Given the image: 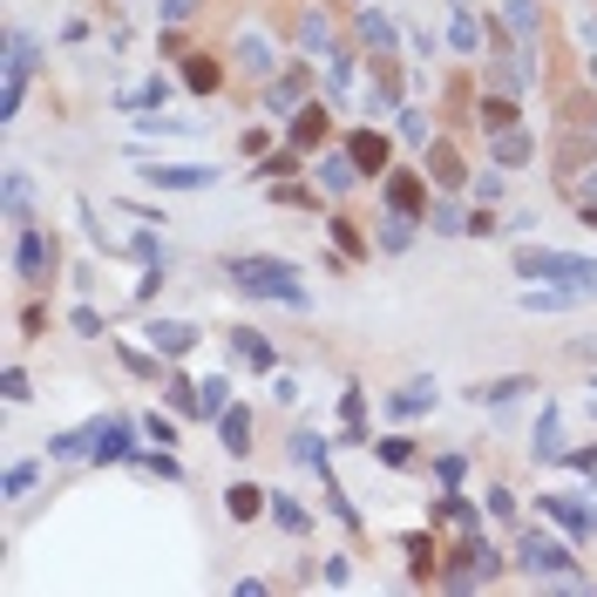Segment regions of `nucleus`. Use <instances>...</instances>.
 <instances>
[{
	"mask_svg": "<svg viewBox=\"0 0 597 597\" xmlns=\"http://www.w3.org/2000/svg\"><path fill=\"white\" fill-rule=\"evenodd\" d=\"M224 278H231V286L245 292V299H278V306H292V312L312 306V286L299 278L292 258H231Z\"/></svg>",
	"mask_w": 597,
	"mask_h": 597,
	"instance_id": "nucleus-1",
	"label": "nucleus"
},
{
	"mask_svg": "<svg viewBox=\"0 0 597 597\" xmlns=\"http://www.w3.org/2000/svg\"><path fill=\"white\" fill-rule=\"evenodd\" d=\"M516 272L543 278V286H571L584 299H597V258L584 252H550V245H516Z\"/></svg>",
	"mask_w": 597,
	"mask_h": 597,
	"instance_id": "nucleus-2",
	"label": "nucleus"
},
{
	"mask_svg": "<svg viewBox=\"0 0 597 597\" xmlns=\"http://www.w3.org/2000/svg\"><path fill=\"white\" fill-rule=\"evenodd\" d=\"M516 571H530V577H577V550H571V537L523 530V543H516Z\"/></svg>",
	"mask_w": 597,
	"mask_h": 597,
	"instance_id": "nucleus-3",
	"label": "nucleus"
},
{
	"mask_svg": "<svg viewBox=\"0 0 597 597\" xmlns=\"http://www.w3.org/2000/svg\"><path fill=\"white\" fill-rule=\"evenodd\" d=\"M34 55H42V42H34L27 27H14V34H8V75H0V123H14V115H21L27 75H34Z\"/></svg>",
	"mask_w": 597,
	"mask_h": 597,
	"instance_id": "nucleus-4",
	"label": "nucleus"
},
{
	"mask_svg": "<svg viewBox=\"0 0 597 597\" xmlns=\"http://www.w3.org/2000/svg\"><path fill=\"white\" fill-rule=\"evenodd\" d=\"M96 442H89V462L96 468H115V462H136V428L123 414H96Z\"/></svg>",
	"mask_w": 597,
	"mask_h": 597,
	"instance_id": "nucleus-5",
	"label": "nucleus"
},
{
	"mask_svg": "<svg viewBox=\"0 0 597 597\" xmlns=\"http://www.w3.org/2000/svg\"><path fill=\"white\" fill-rule=\"evenodd\" d=\"M537 509L550 516V523H564L571 543H590V537H597V509L577 502V496H537Z\"/></svg>",
	"mask_w": 597,
	"mask_h": 597,
	"instance_id": "nucleus-6",
	"label": "nucleus"
},
{
	"mask_svg": "<svg viewBox=\"0 0 597 597\" xmlns=\"http://www.w3.org/2000/svg\"><path fill=\"white\" fill-rule=\"evenodd\" d=\"M55 265V245H48V231H34V224H14V278H42Z\"/></svg>",
	"mask_w": 597,
	"mask_h": 597,
	"instance_id": "nucleus-7",
	"label": "nucleus"
},
{
	"mask_svg": "<svg viewBox=\"0 0 597 597\" xmlns=\"http://www.w3.org/2000/svg\"><path fill=\"white\" fill-rule=\"evenodd\" d=\"M143 184H150V190H211L218 170H211V164H150Z\"/></svg>",
	"mask_w": 597,
	"mask_h": 597,
	"instance_id": "nucleus-8",
	"label": "nucleus"
},
{
	"mask_svg": "<svg viewBox=\"0 0 597 597\" xmlns=\"http://www.w3.org/2000/svg\"><path fill=\"white\" fill-rule=\"evenodd\" d=\"M530 455H537V462H564V408H556V401H543V408H537Z\"/></svg>",
	"mask_w": 597,
	"mask_h": 597,
	"instance_id": "nucleus-9",
	"label": "nucleus"
},
{
	"mask_svg": "<svg viewBox=\"0 0 597 597\" xmlns=\"http://www.w3.org/2000/svg\"><path fill=\"white\" fill-rule=\"evenodd\" d=\"M143 340H150L156 353H164V361H184V353L197 346V327H190V320H150V327H143Z\"/></svg>",
	"mask_w": 597,
	"mask_h": 597,
	"instance_id": "nucleus-10",
	"label": "nucleus"
},
{
	"mask_svg": "<svg viewBox=\"0 0 597 597\" xmlns=\"http://www.w3.org/2000/svg\"><path fill=\"white\" fill-rule=\"evenodd\" d=\"M340 442L374 449V434H367V394L361 387H340Z\"/></svg>",
	"mask_w": 597,
	"mask_h": 597,
	"instance_id": "nucleus-11",
	"label": "nucleus"
},
{
	"mask_svg": "<svg viewBox=\"0 0 597 597\" xmlns=\"http://www.w3.org/2000/svg\"><path fill=\"white\" fill-rule=\"evenodd\" d=\"M434 401H442V387H434L428 374H414L408 387H394V394H387V408H394V414H401V421H414V414H428Z\"/></svg>",
	"mask_w": 597,
	"mask_h": 597,
	"instance_id": "nucleus-12",
	"label": "nucleus"
},
{
	"mask_svg": "<svg viewBox=\"0 0 597 597\" xmlns=\"http://www.w3.org/2000/svg\"><path fill=\"white\" fill-rule=\"evenodd\" d=\"M353 27H361V42H367L374 55H394V42H401V27H394L380 8H367V0H361V14H353Z\"/></svg>",
	"mask_w": 597,
	"mask_h": 597,
	"instance_id": "nucleus-13",
	"label": "nucleus"
},
{
	"mask_svg": "<svg viewBox=\"0 0 597 597\" xmlns=\"http://www.w3.org/2000/svg\"><path fill=\"white\" fill-rule=\"evenodd\" d=\"M231 353H237L245 367H258V374H272V367H278V346H272V340H258L252 327H231Z\"/></svg>",
	"mask_w": 597,
	"mask_h": 597,
	"instance_id": "nucleus-14",
	"label": "nucleus"
},
{
	"mask_svg": "<svg viewBox=\"0 0 597 597\" xmlns=\"http://www.w3.org/2000/svg\"><path fill=\"white\" fill-rule=\"evenodd\" d=\"M502 27L516 34V42H530V48H537V34H543V8H537V0H502Z\"/></svg>",
	"mask_w": 597,
	"mask_h": 597,
	"instance_id": "nucleus-15",
	"label": "nucleus"
},
{
	"mask_svg": "<svg viewBox=\"0 0 597 597\" xmlns=\"http://www.w3.org/2000/svg\"><path fill=\"white\" fill-rule=\"evenodd\" d=\"M449 48L455 55H483V21H475V8H462V0L449 14Z\"/></svg>",
	"mask_w": 597,
	"mask_h": 597,
	"instance_id": "nucleus-16",
	"label": "nucleus"
},
{
	"mask_svg": "<svg viewBox=\"0 0 597 597\" xmlns=\"http://www.w3.org/2000/svg\"><path fill=\"white\" fill-rule=\"evenodd\" d=\"M346 156L361 164V177H380V170H387V136H380V130H361V136L346 143Z\"/></svg>",
	"mask_w": 597,
	"mask_h": 597,
	"instance_id": "nucleus-17",
	"label": "nucleus"
},
{
	"mask_svg": "<svg viewBox=\"0 0 597 597\" xmlns=\"http://www.w3.org/2000/svg\"><path fill=\"white\" fill-rule=\"evenodd\" d=\"M224 509L237 516V523H252L258 509H272V489H258V483H231V489H224Z\"/></svg>",
	"mask_w": 597,
	"mask_h": 597,
	"instance_id": "nucleus-18",
	"label": "nucleus"
},
{
	"mask_svg": "<svg viewBox=\"0 0 597 597\" xmlns=\"http://www.w3.org/2000/svg\"><path fill=\"white\" fill-rule=\"evenodd\" d=\"M537 380H523V374H509V380H489V387H468V401L475 408H509L516 401V394H530Z\"/></svg>",
	"mask_w": 597,
	"mask_h": 597,
	"instance_id": "nucleus-19",
	"label": "nucleus"
},
{
	"mask_svg": "<svg viewBox=\"0 0 597 597\" xmlns=\"http://www.w3.org/2000/svg\"><path fill=\"white\" fill-rule=\"evenodd\" d=\"M218 82H224V68L211 55H184V89L190 96H218Z\"/></svg>",
	"mask_w": 597,
	"mask_h": 597,
	"instance_id": "nucleus-20",
	"label": "nucleus"
},
{
	"mask_svg": "<svg viewBox=\"0 0 597 597\" xmlns=\"http://www.w3.org/2000/svg\"><path fill=\"white\" fill-rule=\"evenodd\" d=\"M218 442H224L231 455H252V414H245V408H224V414H218Z\"/></svg>",
	"mask_w": 597,
	"mask_h": 597,
	"instance_id": "nucleus-21",
	"label": "nucleus"
},
{
	"mask_svg": "<svg viewBox=\"0 0 597 597\" xmlns=\"http://www.w3.org/2000/svg\"><path fill=\"white\" fill-rule=\"evenodd\" d=\"M577 299H584V292H571V286H530L516 306H523V312H571Z\"/></svg>",
	"mask_w": 597,
	"mask_h": 597,
	"instance_id": "nucleus-22",
	"label": "nucleus"
},
{
	"mask_svg": "<svg viewBox=\"0 0 597 597\" xmlns=\"http://www.w3.org/2000/svg\"><path fill=\"white\" fill-rule=\"evenodd\" d=\"M299 48H306V55H327V48H333V21H327L320 8L299 14Z\"/></svg>",
	"mask_w": 597,
	"mask_h": 597,
	"instance_id": "nucleus-23",
	"label": "nucleus"
},
{
	"mask_svg": "<svg viewBox=\"0 0 597 597\" xmlns=\"http://www.w3.org/2000/svg\"><path fill=\"white\" fill-rule=\"evenodd\" d=\"M272 523L286 530V537H306V530H312V516H306V502H292L286 489H272Z\"/></svg>",
	"mask_w": 597,
	"mask_h": 597,
	"instance_id": "nucleus-24",
	"label": "nucleus"
},
{
	"mask_svg": "<svg viewBox=\"0 0 597 597\" xmlns=\"http://www.w3.org/2000/svg\"><path fill=\"white\" fill-rule=\"evenodd\" d=\"M197 401H204L197 414H204V421H218V414L231 408V374H204V380H197Z\"/></svg>",
	"mask_w": 597,
	"mask_h": 597,
	"instance_id": "nucleus-25",
	"label": "nucleus"
},
{
	"mask_svg": "<svg viewBox=\"0 0 597 597\" xmlns=\"http://www.w3.org/2000/svg\"><path fill=\"white\" fill-rule=\"evenodd\" d=\"M320 184H327L333 197H346L353 184H361V164H353V156H320Z\"/></svg>",
	"mask_w": 597,
	"mask_h": 597,
	"instance_id": "nucleus-26",
	"label": "nucleus"
},
{
	"mask_svg": "<svg viewBox=\"0 0 597 597\" xmlns=\"http://www.w3.org/2000/svg\"><path fill=\"white\" fill-rule=\"evenodd\" d=\"M414 224H421V218L387 211V218H380V252H408V245H414Z\"/></svg>",
	"mask_w": 597,
	"mask_h": 597,
	"instance_id": "nucleus-27",
	"label": "nucleus"
},
{
	"mask_svg": "<svg viewBox=\"0 0 597 597\" xmlns=\"http://www.w3.org/2000/svg\"><path fill=\"white\" fill-rule=\"evenodd\" d=\"M237 62H245L252 75H272V68H278V62H272V42H265V34H252V27L237 34Z\"/></svg>",
	"mask_w": 597,
	"mask_h": 597,
	"instance_id": "nucleus-28",
	"label": "nucleus"
},
{
	"mask_svg": "<svg viewBox=\"0 0 597 597\" xmlns=\"http://www.w3.org/2000/svg\"><path fill=\"white\" fill-rule=\"evenodd\" d=\"M387 211H408V218H428V211H421V184H414V177H387Z\"/></svg>",
	"mask_w": 597,
	"mask_h": 597,
	"instance_id": "nucleus-29",
	"label": "nucleus"
},
{
	"mask_svg": "<svg viewBox=\"0 0 597 597\" xmlns=\"http://www.w3.org/2000/svg\"><path fill=\"white\" fill-rule=\"evenodd\" d=\"M327 449H333V442H327V434H312V428H299V434H292V462H306V468H333V462H327Z\"/></svg>",
	"mask_w": 597,
	"mask_h": 597,
	"instance_id": "nucleus-30",
	"label": "nucleus"
},
{
	"mask_svg": "<svg viewBox=\"0 0 597 597\" xmlns=\"http://www.w3.org/2000/svg\"><path fill=\"white\" fill-rule=\"evenodd\" d=\"M27 170H8V190H0V204H8V224H27Z\"/></svg>",
	"mask_w": 597,
	"mask_h": 597,
	"instance_id": "nucleus-31",
	"label": "nucleus"
},
{
	"mask_svg": "<svg viewBox=\"0 0 597 597\" xmlns=\"http://www.w3.org/2000/svg\"><path fill=\"white\" fill-rule=\"evenodd\" d=\"M320 136H327V109L312 102V109H299V123H292V150H312Z\"/></svg>",
	"mask_w": 597,
	"mask_h": 597,
	"instance_id": "nucleus-32",
	"label": "nucleus"
},
{
	"mask_svg": "<svg viewBox=\"0 0 597 597\" xmlns=\"http://www.w3.org/2000/svg\"><path fill=\"white\" fill-rule=\"evenodd\" d=\"M530 156H537L530 130H502V136H496V164H530Z\"/></svg>",
	"mask_w": 597,
	"mask_h": 597,
	"instance_id": "nucleus-33",
	"label": "nucleus"
},
{
	"mask_svg": "<svg viewBox=\"0 0 597 597\" xmlns=\"http://www.w3.org/2000/svg\"><path fill=\"white\" fill-rule=\"evenodd\" d=\"M89 442H96V428H62L55 442H48V455H55V462H75V455H89Z\"/></svg>",
	"mask_w": 597,
	"mask_h": 597,
	"instance_id": "nucleus-34",
	"label": "nucleus"
},
{
	"mask_svg": "<svg viewBox=\"0 0 597 597\" xmlns=\"http://www.w3.org/2000/svg\"><path fill=\"white\" fill-rule=\"evenodd\" d=\"M421 224H428L434 237H462V231H468V218H462L455 204H428V218H421Z\"/></svg>",
	"mask_w": 597,
	"mask_h": 597,
	"instance_id": "nucleus-35",
	"label": "nucleus"
},
{
	"mask_svg": "<svg viewBox=\"0 0 597 597\" xmlns=\"http://www.w3.org/2000/svg\"><path fill=\"white\" fill-rule=\"evenodd\" d=\"M327 89H333V96L353 89V55H346V48H327Z\"/></svg>",
	"mask_w": 597,
	"mask_h": 597,
	"instance_id": "nucleus-36",
	"label": "nucleus"
},
{
	"mask_svg": "<svg viewBox=\"0 0 597 597\" xmlns=\"http://www.w3.org/2000/svg\"><path fill=\"white\" fill-rule=\"evenodd\" d=\"M34 489V462H8V475H0V496H8V502H21Z\"/></svg>",
	"mask_w": 597,
	"mask_h": 597,
	"instance_id": "nucleus-37",
	"label": "nucleus"
},
{
	"mask_svg": "<svg viewBox=\"0 0 597 597\" xmlns=\"http://www.w3.org/2000/svg\"><path fill=\"white\" fill-rule=\"evenodd\" d=\"M115 102H123V109H164V102H170V82L156 75V82H143L136 96H115Z\"/></svg>",
	"mask_w": 597,
	"mask_h": 597,
	"instance_id": "nucleus-38",
	"label": "nucleus"
},
{
	"mask_svg": "<svg viewBox=\"0 0 597 597\" xmlns=\"http://www.w3.org/2000/svg\"><path fill=\"white\" fill-rule=\"evenodd\" d=\"M136 468H143V475H164V483H177V475H184L170 449H150V455H136Z\"/></svg>",
	"mask_w": 597,
	"mask_h": 597,
	"instance_id": "nucleus-39",
	"label": "nucleus"
},
{
	"mask_svg": "<svg viewBox=\"0 0 597 597\" xmlns=\"http://www.w3.org/2000/svg\"><path fill=\"white\" fill-rule=\"evenodd\" d=\"M394 123H401V136H408V143H428V115H421L414 102H401V109H394Z\"/></svg>",
	"mask_w": 597,
	"mask_h": 597,
	"instance_id": "nucleus-40",
	"label": "nucleus"
},
{
	"mask_svg": "<svg viewBox=\"0 0 597 597\" xmlns=\"http://www.w3.org/2000/svg\"><path fill=\"white\" fill-rule=\"evenodd\" d=\"M299 89H306V75H292V82H272V96H265V109H272V115H286V109L299 102Z\"/></svg>",
	"mask_w": 597,
	"mask_h": 597,
	"instance_id": "nucleus-41",
	"label": "nucleus"
},
{
	"mask_svg": "<svg viewBox=\"0 0 597 597\" xmlns=\"http://www.w3.org/2000/svg\"><path fill=\"white\" fill-rule=\"evenodd\" d=\"M483 130H489V136L516 130V102H483Z\"/></svg>",
	"mask_w": 597,
	"mask_h": 597,
	"instance_id": "nucleus-42",
	"label": "nucleus"
},
{
	"mask_svg": "<svg viewBox=\"0 0 597 597\" xmlns=\"http://www.w3.org/2000/svg\"><path fill=\"white\" fill-rule=\"evenodd\" d=\"M136 130H143V136H150V130H156V136H190L197 123H177V115H136Z\"/></svg>",
	"mask_w": 597,
	"mask_h": 597,
	"instance_id": "nucleus-43",
	"label": "nucleus"
},
{
	"mask_svg": "<svg viewBox=\"0 0 597 597\" xmlns=\"http://www.w3.org/2000/svg\"><path fill=\"white\" fill-rule=\"evenodd\" d=\"M434 184H442V190H455V184H462V164H455V150H442V143H434Z\"/></svg>",
	"mask_w": 597,
	"mask_h": 597,
	"instance_id": "nucleus-44",
	"label": "nucleus"
},
{
	"mask_svg": "<svg viewBox=\"0 0 597 597\" xmlns=\"http://www.w3.org/2000/svg\"><path fill=\"white\" fill-rule=\"evenodd\" d=\"M380 462H387V468H408V462H414V442H408V434H387V442H380Z\"/></svg>",
	"mask_w": 597,
	"mask_h": 597,
	"instance_id": "nucleus-45",
	"label": "nucleus"
},
{
	"mask_svg": "<svg viewBox=\"0 0 597 597\" xmlns=\"http://www.w3.org/2000/svg\"><path fill=\"white\" fill-rule=\"evenodd\" d=\"M130 252H136L143 265H164V237H156V231H136V237H130Z\"/></svg>",
	"mask_w": 597,
	"mask_h": 597,
	"instance_id": "nucleus-46",
	"label": "nucleus"
},
{
	"mask_svg": "<svg viewBox=\"0 0 597 597\" xmlns=\"http://www.w3.org/2000/svg\"><path fill=\"white\" fill-rule=\"evenodd\" d=\"M170 408H177V414H190V408H204V401H197V380H170Z\"/></svg>",
	"mask_w": 597,
	"mask_h": 597,
	"instance_id": "nucleus-47",
	"label": "nucleus"
},
{
	"mask_svg": "<svg viewBox=\"0 0 597 597\" xmlns=\"http://www.w3.org/2000/svg\"><path fill=\"white\" fill-rule=\"evenodd\" d=\"M143 434H150V442H156V449H177V428H170L164 414H150V421H143Z\"/></svg>",
	"mask_w": 597,
	"mask_h": 597,
	"instance_id": "nucleus-48",
	"label": "nucleus"
},
{
	"mask_svg": "<svg viewBox=\"0 0 597 597\" xmlns=\"http://www.w3.org/2000/svg\"><path fill=\"white\" fill-rule=\"evenodd\" d=\"M190 14H197V0H156V21H170V27L190 21Z\"/></svg>",
	"mask_w": 597,
	"mask_h": 597,
	"instance_id": "nucleus-49",
	"label": "nucleus"
},
{
	"mask_svg": "<svg viewBox=\"0 0 597 597\" xmlns=\"http://www.w3.org/2000/svg\"><path fill=\"white\" fill-rule=\"evenodd\" d=\"M327 224H333V245H340V252H361V231H353V218H327Z\"/></svg>",
	"mask_w": 597,
	"mask_h": 597,
	"instance_id": "nucleus-50",
	"label": "nucleus"
},
{
	"mask_svg": "<svg viewBox=\"0 0 597 597\" xmlns=\"http://www.w3.org/2000/svg\"><path fill=\"white\" fill-rule=\"evenodd\" d=\"M0 394H8V401H27L34 387H27V374H21V367H8V374H0Z\"/></svg>",
	"mask_w": 597,
	"mask_h": 597,
	"instance_id": "nucleus-51",
	"label": "nucleus"
},
{
	"mask_svg": "<svg viewBox=\"0 0 597 597\" xmlns=\"http://www.w3.org/2000/svg\"><path fill=\"white\" fill-rule=\"evenodd\" d=\"M462 468H468L462 455H434V475H442V489H455V483H462Z\"/></svg>",
	"mask_w": 597,
	"mask_h": 597,
	"instance_id": "nucleus-52",
	"label": "nucleus"
},
{
	"mask_svg": "<svg viewBox=\"0 0 597 597\" xmlns=\"http://www.w3.org/2000/svg\"><path fill=\"white\" fill-rule=\"evenodd\" d=\"M564 468H577V475H597V442H590V449H564Z\"/></svg>",
	"mask_w": 597,
	"mask_h": 597,
	"instance_id": "nucleus-53",
	"label": "nucleus"
},
{
	"mask_svg": "<svg viewBox=\"0 0 597 597\" xmlns=\"http://www.w3.org/2000/svg\"><path fill=\"white\" fill-rule=\"evenodd\" d=\"M489 516H502V523H509V516H516V496H509V489H489Z\"/></svg>",
	"mask_w": 597,
	"mask_h": 597,
	"instance_id": "nucleus-54",
	"label": "nucleus"
},
{
	"mask_svg": "<svg viewBox=\"0 0 597 597\" xmlns=\"http://www.w3.org/2000/svg\"><path fill=\"white\" fill-rule=\"evenodd\" d=\"M577 42H584V48H597V14H584V21H577Z\"/></svg>",
	"mask_w": 597,
	"mask_h": 597,
	"instance_id": "nucleus-55",
	"label": "nucleus"
},
{
	"mask_svg": "<svg viewBox=\"0 0 597 597\" xmlns=\"http://www.w3.org/2000/svg\"><path fill=\"white\" fill-rule=\"evenodd\" d=\"M577 197H584V204H597V170L584 177V190H577Z\"/></svg>",
	"mask_w": 597,
	"mask_h": 597,
	"instance_id": "nucleus-56",
	"label": "nucleus"
},
{
	"mask_svg": "<svg viewBox=\"0 0 597 597\" xmlns=\"http://www.w3.org/2000/svg\"><path fill=\"white\" fill-rule=\"evenodd\" d=\"M577 361H590V367H597V346H590V340H577Z\"/></svg>",
	"mask_w": 597,
	"mask_h": 597,
	"instance_id": "nucleus-57",
	"label": "nucleus"
},
{
	"mask_svg": "<svg viewBox=\"0 0 597 597\" xmlns=\"http://www.w3.org/2000/svg\"><path fill=\"white\" fill-rule=\"evenodd\" d=\"M584 224H597V204H584Z\"/></svg>",
	"mask_w": 597,
	"mask_h": 597,
	"instance_id": "nucleus-58",
	"label": "nucleus"
},
{
	"mask_svg": "<svg viewBox=\"0 0 597 597\" xmlns=\"http://www.w3.org/2000/svg\"><path fill=\"white\" fill-rule=\"evenodd\" d=\"M590 82H597V55H590Z\"/></svg>",
	"mask_w": 597,
	"mask_h": 597,
	"instance_id": "nucleus-59",
	"label": "nucleus"
},
{
	"mask_svg": "<svg viewBox=\"0 0 597 597\" xmlns=\"http://www.w3.org/2000/svg\"><path fill=\"white\" fill-rule=\"evenodd\" d=\"M590 387H597V367H590Z\"/></svg>",
	"mask_w": 597,
	"mask_h": 597,
	"instance_id": "nucleus-60",
	"label": "nucleus"
},
{
	"mask_svg": "<svg viewBox=\"0 0 597 597\" xmlns=\"http://www.w3.org/2000/svg\"><path fill=\"white\" fill-rule=\"evenodd\" d=\"M590 130H597V115H590Z\"/></svg>",
	"mask_w": 597,
	"mask_h": 597,
	"instance_id": "nucleus-61",
	"label": "nucleus"
}]
</instances>
